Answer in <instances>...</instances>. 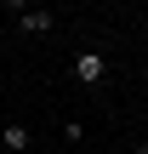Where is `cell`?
<instances>
[{
	"instance_id": "cell-3",
	"label": "cell",
	"mask_w": 148,
	"mask_h": 154,
	"mask_svg": "<svg viewBox=\"0 0 148 154\" xmlns=\"http://www.w3.org/2000/svg\"><path fill=\"white\" fill-rule=\"evenodd\" d=\"M0 143H6L11 154H29V143H34V131H29L23 120H6V126H0Z\"/></svg>"
},
{
	"instance_id": "cell-4",
	"label": "cell",
	"mask_w": 148,
	"mask_h": 154,
	"mask_svg": "<svg viewBox=\"0 0 148 154\" xmlns=\"http://www.w3.org/2000/svg\"><path fill=\"white\" fill-rule=\"evenodd\" d=\"M131 154H148V143H137V149H131Z\"/></svg>"
},
{
	"instance_id": "cell-5",
	"label": "cell",
	"mask_w": 148,
	"mask_h": 154,
	"mask_svg": "<svg viewBox=\"0 0 148 154\" xmlns=\"http://www.w3.org/2000/svg\"><path fill=\"white\" fill-rule=\"evenodd\" d=\"M0 97H6V74H0Z\"/></svg>"
},
{
	"instance_id": "cell-6",
	"label": "cell",
	"mask_w": 148,
	"mask_h": 154,
	"mask_svg": "<svg viewBox=\"0 0 148 154\" xmlns=\"http://www.w3.org/2000/svg\"><path fill=\"white\" fill-rule=\"evenodd\" d=\"M143 143H148V137H143Z\"/></svg>"
},
{
	"instance_id": "cell-2",
	"label": "cell",
	"mask_w": 148,
	"mask_h": 154,
	"mask_svg": "<svg viewBox=\"0 0 148 154\" xmlns=\"http://www.w3.org/2000/svg\"><path fill=\"white\" fill-rule=\"evenodd\" d=\"M17 29L23 34H51L57 29V11L51 6H17Z\"/></svg>"
},
{
	"instance_id": "cell-1",
	"label": "cell",
	"mask_w": 148,
	"mask_h": 154,
	"mask_svg": "<svg viewBox=\"0 0 148 154\" xmlns=\"http://www.w3.org/2000/svg\"><path fill=\"white\" fill-rule=\"evenodd\" d=\"M68 74H74V86H103V80H108V57H103L97 46H86V51H74Z\"/></svg>"
}]
</instances>
